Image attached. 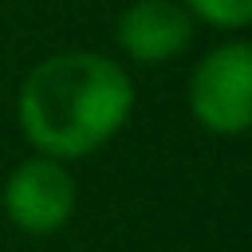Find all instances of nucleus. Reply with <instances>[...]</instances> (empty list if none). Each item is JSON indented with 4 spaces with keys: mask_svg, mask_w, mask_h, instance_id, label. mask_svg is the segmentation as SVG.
<instances>
[{
    "mask_svg": "<svg viewBox=\"0 0 252 252\" xmlns=\"http://www.w3.org/2000/svg\"><path fill=\"white\" fill-rule=\"evenodd\" d=\"M130 110L134 83L114 59L94 51H59L35 63L16 98L24 138L59 161L106 146L126 126Z\"/></svg>",
    "mask_w": 252,
    "mask_h": 252,
    "instance_id": "f257e3e1",
    "label": "nucleus"
},
{
    "mask_svg": "<svg viewBox=\"0 0 252 252\" xmlns=\"http://www.w3.org/2000/svg\"><path fill=\"white\" fill-rule=\"evenodd\" d=\"M189 110L213 134L252 130V39L213 47L189 79Z\"/></svg>",
    "mask_w": 252,
    "mask_h": 252,
    "instance_id": "f03ea898",
    "label": "nucleus"
},
{
    "mask_svg": "<svg viewBox=\"0 0 252 252\" xmlns=\"http://www.w3.org/2000/svg\"><path fill=\"white\" fill-rule=\"evenodd\" d=\"M4 213L32 236H51L75 213V181L59 158L35 154L20 161L4 185Z\"/></svg>",
    "mask_w": 252,
    "mask_h": 252,
    "instance_id": "7ed1b4c3",
    "label": "nucleus"
},
{
    "mask_svg": "<svg viewBox=\"0 0 252 252\" xmlns=\"http://www.w3.org/2000/svg\"><path fill=\"white\" fill-rule=\"evenodd\" d=\"M118 47L138 63H165L193 39V16L177 0H134L114 24Z\"/></svg>",
    "mask_w": 252,
    "mask_h": 252,
    "instance_id": "20e7f679",
    "label": "nucleus"
},
{
    "mask_svg": "<svg viewBox=\"0 0 252 252\" xmlns=\"http://www.w3.org/2000/svg\"><path fill=\"white\" fill-rule=\"evenodd\" d=\"M189 16H201L213 28H248L252 24V0H185Z\"/></svg>",
    "mask_w": 252,
    "mask_h": 252,
    "instance_id": "39448f33",
    "label": "nucleus"
}]
</instances>
